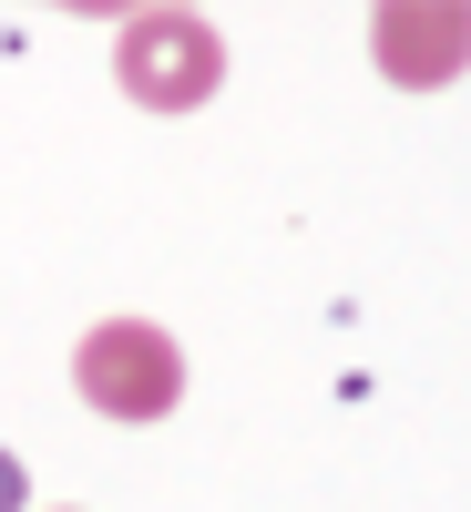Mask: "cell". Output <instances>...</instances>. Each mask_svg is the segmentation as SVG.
I'll return each mask as SVG.
<instances>
[{"mask_svg": "<svg viewBox=\"0 0 471 512\" xmlns=\"http://www.w3.org/2000/svg\"><path fill=\"white\" fill-rule=\"evenodd\" d=\"M113 82L134 93L144 113H195L205 93L226 82V41L205 11H175V0H154L113 31Z\"/></svg>", "mask_w": 471, "mask_h": 512, "instance_id": "obj_1", "label": "cell"}, {"mask_svg": "<svg viewBox=\"0 0 471 512\" xmlns=\"http://www.w3.org/2000/svg\"><path fill=\"white\" fill-rule=\"evenodd\" d=\"M72 390L93 400L103 420H164V410L185 400V349L154 318H103L72 349Z\"/></svg>", "mask_w": 471, "mask_h": 512, "instance_id": "obj_2", "label": "cell"}, {"mask_svg": "<svg viewBox=\"0 0 471 512\" xmlns=\"http://www.w3.org/2000/svg\"><path fill=\"white\" fill-rule=\"evenodd\" d=\"M379 62H390L410 93L451 82V72H461V11H451V0H431V11L390 0V11H379Z\"/></svg>", "mask_w": 471, "mask_h": 512, "instance_id": "obj_3", "label": "cell"}, {"mask_svg": "<svg viewBox=\"0 0 471 512\" xmlns=\"http://www.w3.org/2000/svg\"><path fill=\"white\" fill-rule=\"evenodd\" d=\"M21 502H31V472H21L11 451H0V512H21Z\"/></svg>", "mask_w": 471, "mask_h": 512, "instance_id": "obj_4", "label": "cell"}]
</instances>
